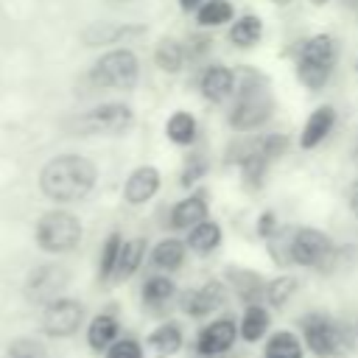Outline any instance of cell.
Masks as SVG:
<instances>
[{"instance_id":"cell-1","label":"cell","mask_w":358,"mask_h":358,"mask_svg":"<svg viewBox=\"0 0 358 358\" xmlns=\"http://www.w3.org/2000/svg\"><path fill=\"white\" fill-rule=\"evenodd\" d=\"M274 117V92L263 73L249 64L235 67V95L227 112V123L238 134H252Z\"/></svg>"},{"instance_id":"cell-2","label":"cell","mask_w":358,"mask_h":358,"mask_svg":"<svg viewBox=\"0 0 358 358\" xmlns=\"http://www.w3.org/2000/svg\"><path fill=\"white\" fill-rule=\"evenodd\" d=\"M98 182V168L84 154H56L39 171V190L56 204L84 201Z\"/></svg>"},{"instance_id":"cell-3","label":"cell","mask_w":358,"mask_h":358,"mask_svg":"<svg viewBox=\"0 0 358 358\" xmlns=\"http://www.w3.org/2000/svg\"><path fill=\"white\" fill-rule=\"evenodd\" d=\"M299 336L305 350L316 358H347L358 347L355 324L336 319L327 310H308L299 316Z\"/></svg>"},{"instance_id":"cell-4","label":"cell","mask_w":358,"mask_h":358,"mask_svg":"<svg viewBox=\"0 0 358 358\" xmlns=\"http://www.w3.org/2000/svg\"><path fill=\"white\" fill-rule=\"evenodd\" d=\"M338 64V39L330 34H313L299 45L296 53V81L310 90L319 92L327 87V81L333 78Z\"/></svg>"},{"instance_id":"cell-5","label":"cell","mask_w":358,"mask_h":358,"mask_svg":"<svg viewBox=\"0 0 358 358\" xmlns=\"http://www.w3.org/2000/svg\"><path fill=\"white\" fill-rule=\"evenodd\" d=\"M81 238H84V224L81 218L73 213V210H64V207H50L45 210L36 224H34V241H36V249L45 252V255H70L81 246Z\"/></svg>"},{"instance_id":"cell-6","label":"cell","mask_w":358,"mask_h":358,"mask_svg":"<svg viewBox=\"0 0 358 358\" xmlns=\"http://www.w3.org/2000/svg\"><path fill=\"white\" fill-rule=\"evenodd\" d=\"M347 249L338 246L324 229L316 227H296L294 243H291V260L299 268H310L319 274H333L344 266Z\"/></svg>"},{"instance_id":"cell-7","label":"cell","mask_w":358,"mask_h":358,"mask_svg":"<svg viewBox=\"0 0 358 358\" xmlns=\"http://www.w3.org/2000/svg\"><path fill=\"white\" fill-rule=\"evenodd\" d=\"M90 81L98 90L129 92L140 81V59L131 48H112L101 53L90 67Z\"/></svg>"},{"instance_id":"cell-8","label":"cell","mask_w":358,"mask_h":358,"mask_svg":"<svg viewBox=\"0 0 358 358\" xmlns=\"http://www.w3.org/2000/svg\"><path fill=\"white\" fill-rule=\"evenodd\" d=\"M73 274L64 263L59 260H48V263H39L34 266L25 280H22V299L28 305H36V308H45L48 302L64 296L67 285H70Z\"/></svg>"},{"instance_id":"cell-9","label":"cell","mask_w":358,"mask_h":358,"mask_svg":"<svg viewBox=\"0 0 358 358\" xmlns=\"http://www.w3.org/2000/svg\"><path fill=\"white\" fill-rule=\"evenodd\" d=\"M81 327H87V308L76 296H59L39 313V333L48 338H73Z\"/></svg>"},{"instance_id":"cell-10","label":"cell","mask_w":358,"mask_h":358,"mask_svg":"<svg viewBox=\"0 0 358 358\" xmlns=\"http://www.w3.org/2000/svg\"><path fill=\"white\" fill-rule=\"evenodd\" d=\"M229 302V288L224 277H210L196 288H185L176 296V308L187 319H210Z\"/></svg>"},{"instance_id":"cell-11","label":"cell","mask_w":358,"mask_h":358,"mask_svg":"<svg viewBox=\"0 0 358 358\" xmlns=\"http://www.w3.org/2000/svg\"><path fill=\"white\" fill-rule=\"evenodd\" d=\"M134 123V109L123 101H106L92 106L90 112H84L78 117V131L81 134H106V137H117L123 131H129Z\"/></svg>"},{"instance_id":"cell-12","label":"cell","mask_w":358,"mask_h":358,"mask_svg":"<svg viewBox=\"0 0 358 358\" xmlns=\"http://www.w3.org/2000/svg\"><path fill=\"white\" fill-rule=\"evenodd\" d=\"M238 338H241L238 319L232 313L213 316L207 324L199 327V333L193 338V352L196 355H229Z\"/></svg>"},{"instance_id":"cell-13","label":"cell","mask_w":358,"mask_h":358,"mask_svg":"<svg viewBox=\"0 0 358 358\" xmlns=\"http://www.w3.org/2000/svg\"><path fill=\"white\" fill-rule=\"evenodd\" d=\"M224 282L229 288V294L246 308V305H257L266 302V277L255 268L246 266H227L224 268Z\"/></svg>"},{"instance_id":"cell-14","label":"cell","mask_w":358,"mask_h":358,"mask_svg":"<svg viewBox=\"0 0 358 358\" xmlns=\"http://www.w3.org/2000/svg\"><path fill=\"white\" fill-rule=\"evenodd\" d=\"M176 296H179L176 280L171 274H165V271L148 274L143 280V285H140V305L151 316H165V310L176 302Z\"/></svg>"},{"instance_id":"cell-15","label":"cell","mask_w":358,"mask_h":358,"mask_svg":"<svg viewBox=\"0 0 358 358\" xmlns=\"http://www.w3.org/2000/svg\"><path fill=\"white\" fill-rule=\"evenodd\" d=\"M159 185L162 173L157 165H137L123 182V201L129 207H143L159 193Z\"/></svg>"},{"instance_id":"cell-16","label":"cell","mask_w":358,"mask_h":358,"mask_svg":"<svg viewBox=\"0 0 358 358\" xmlns=\"http://www.w3.org/2000/svg\"><path fill=\"white\" fill-rule=\"evenodd\" d=\"M199 92L207 103H224V101H232L235 95V70L221 64V62H213L201 70L199 76Z\"/></svg>"},{"instance_id":"cell-17","label":"cell","mask_w":358,"mask_h":358,"mask_svg":"<svg viewBox=\"0 0 358 358\" xmlns=\"http://www.w3.org/2000/svg\"><path fill=\"white\" fill-rule=\"evenodd\" d=\"M210 218V204H207V193L204 190H193L190 196L179 199L171 210H168V227L173 232H187L196 224Z\"/></svg>"},{"instance_id":"cell-18","label":"cell","mask_w":358,"mask_h":358,"mask_svg":"<svg viewBox=\"0 0 358 358\" xmlns=\"http://www.w3.org/2000/svg\"><path fill=\"white\" fill-rule=\"evenodd\" d=\"M336 120H338L336 106H333V103H319V106L308 115V120L302 123V131H299V148H302V151H313V148H319V145L333 134Z\"/></svg>"},{"instance_id":"cell-19","label":"cell","mask_w":358,"mask_h":358,"mask_svg":"<svg viewBox=\"0 0 358 358\" xmlns=\"http://www.w3.org/2000/svg\"><path fill=\"white\" fill-rule=\"evenodd\" d=\"M84 338H87V347H90L92 355H103L120 338V319H117V313L112 308L95 313L87 322V327H84Z\"/></svg>"},{"instance_id":"cell-20","label":"cell","mask_w":358,"mask_h":358,"mask_svg":"<svg viewBox=\"0 0 358 358\" xmlns=\"http://www.w3.org/2000/svg\"><path fill=\"white\" fill-rule=\"evenodd\" d=\"M185 347V327L176 319H162L148 336H145V350L151 358H173Z\"/></svg>"},{"instance_id":"cell-21","label":"cell","mask_w":358,"mask_h":358,"mask_svg":"<svg viewBox=\"0 0 358 358\" xmlns=\"http://www.w3.org/2000/svg\"><path fill=\"white\" fill-rule=\"evenodd\" d=\"M187 252H190V249H187L185 238L165 235V238H159V241L151 246V252H148V263H151L157 271L173 274V271H179V268L185 266Z\"/></svg>"},{"instance_id":"cell-22","label":"cell","mask_w":358,"mask_h":358,"mask_svg":"<svg viewBox=\"0 0 358 358\" xmlns=\"http://www.w3.org/2000/svg\"><path fill=\"white\" fill-rule=\"evenodd\" d=\"M145 255H148V238L137 235V238L123 241V246H120V257H117V266H115V274H112V282H115V285L129 282V280L143 268Z\"/></svg>"},{"instance_id":"cell-23","label":"cell","mask_w":358,"mask_h":358,"mask_svg":"<svg viewBox=\"0 0 358 358\" xmlns=\"http://www.w3.org/2000/svg\"><path fill=\"white\" fill-rule=\"evenodd\" d=\"M271 330V308L266 302H257V305H246L243 313L238 316V333H241V341L246 344H257L268 336Z\"/></svg>"},{"instance_id":"cell-24","label":"cell","mask_w":358,"mask_h":358,"mask_svg":"<svg viewBox=\"0 0 358 358\" xmlns=\"http://www.w3.org/2000/svg\"><path fill=\"white\" fill-rule=\"evenodd\" d=\"M185 243H187V249L193 255L210 257L224 243V229H221V224L215 218H207V221H201V224H196L193 229L185 232Z\"/></svg>"},{"instance_id":"cell-25","label":"cell","mask_w":358,"mask_h":358,"mask_svg":"<svg viewBox=\"0 0 358 358\" xmlns=\"http://www.w3.org/2000/svg\"><path fill=\"white\" fill-rule=\"evenodd\" d=\"M260 358H305V341L294 330H274L266 336Z\"/></svg>"},{"instance_id":"cell-26","label":"cell","mask_w":358,"mask_h":358,"mask_svg":"<svg viewBox=\"0 0 358 358\" xmlns=\"http://www.w3.org/2000/svg\"><path fill=\"white\" fill-rule=\"evenodd\" d=\"M137 34H143V28H129L115 22H90L81 31V39L87 48H101V45H117L120 39L126 42V36H137Z\"/></svg>"},{"instance_id":"cell-27","label":"cell","mask_w":358,"mask_h":358,"mask_svg":"<svg viewBox=\"0 0 358 358\" xmlns=\"http://www.w3.org/2000/svg\"><path fill=\"white\" fill-rule=\"evenodd\" d=\"M165 137L179 148H190L199 143V120L187 109H176L165 120Z\"/></svg>"},{"instance_id":"cell-28","label":"cell","mask_w":358,"mask_h":358,"mask_svg":"<svg viewBox=\"0 0 358 358\" xmlns=\"http://www.w3.org/2000/svg\"><path fill=\"white\" fill-rule=\"evenodd\" d=\"M227 39L241 48V50H249L255 48L260 39H263V20L257 14H241L229 22V31H227Z\"/></svg>"},{"instance_id":"cell-29","label":"cell","mask_w":358,"mask_h":358,"mask_svg":"<svg viewBox=\"0 0 358 358\" xmlns=\"http://www.w3.org/2000/svg\"><path fill=\"white\" fill-rule=\"evenodd\" d=\"M185 59H187L185 42H179V39H173V36L157 39V45H154V64H157L162 73H168V76L182 73Z\"/></svg>"},{"instance_id":"cell-30","label":"cell","mask_w":358,"mask_h":358,"mask_svg":"<svg viewBox=\"0 0 358 358\" xmlns=\"http://www.w3.org/2000/svg\"><path fill=\"white\" fill-rule=\"evenodd\" d=\"M207 173H210V154H207V148L204 145H190L185 159H182V168H179V185L185 190H190Z\"/></svg>"},{"instance_id":"cell-31","label":"cell","mask_w":358,"mask_h":358,"mask_svg":"<svg viewBox=\"0 0 358 358\" xmlns=\"http://www.w3.org/2000/svg\"><path fill=\"white\" fill-rule=\"evenodd\" d=\"M294 232H296L294 224H280V229H277L268 241H263V243H266V255H268V260H271L277 268H291V266H294V260H291Z\"/></svg>"},{"instance_id":"cell-32","label":"cell","mask_w":358,"mask_h":358,"mask_svg":"<svg viewBox=\"0 0 358 358\" xmlns=\"http://www.w3.org/2000/svg\"><path fill=\"white\" fill-rule=\"evenodd\" d=\"M296 291H299V277L282 271L266 282V305L274 310H282L296 296Z\"/></svg>"},{"instance_id":"cell-33","label":"cell","mask_w":358,"mask_h":358,"mask_svg":"<svg viewBox=\"0 0 358 358\" xmlns=\"http://www.w3.org/2000/svg\"><path fill=\"white\" fill-rule=\"evenodd\" d=\"M120 246H123V235L117 229L103 238V243L98 249V268H95L98 282H112V274H115V266L120 257Z\"/></svg>"},{"instance_id":"cell-34","label":"cell","mask_w":358,"mask_h":358,"mask_svg":"<svg viewBox=\"0 0 358 358\" xmlns=\"http://www.w3.org/2000/svg\"><path fill=\"white\" fill-rule=\"evenodd\" d=\"M235 20V6L229 0H204L196 11V22L199 28H221V25H229Z\"/></svg>"},{"instance_id":"cell-35","label":"cell","mask_w":358,"mask_h":358,"mask_svg":"<svg viewBox=\"0 0 358 358\" xmlns=\"http://www.w3.org/2000/svg\"><path fill=\"white\" fill-rule=\"evenodd\" d=\"M3 358H48V350L34 336H17V338H11L6 344Z\"/></svg>"},{"instance_id":"cell-36","label":"cell","mask_w":358,"mask_h":358,"mask_svg":"<svg viewBox=\"0 0 358 358\" xmlns=\"http://www.w3.org/2000/svg\"><path fill=\"white\" fill-rule=\"evenodd\" d=\"M101 358H145V344L137 336H120Z\"/></svg>"},{"instance_id":"cell-37","label":"cell","mask_w":358,"mask_h":358,"mask_svg":"<svg viewBox=\"0 0 358 358\" xmlns=\"http://www.w3.org/2000/svg\"><path fill=\"white\" fill-rule=\"evenodd\" d=\"M210 50H213V36H207V34H190L185 39V53H187L190 62L204 59Z\"/></svg>"},{"instance_id":"cell-38","label":"cell","mask_w":358,"mask_h":358,"mask_svg":"<svg viewBox=\"0 0 358 358\" xmlns=\"http://www.w3.org/2000/svg\"><path fill=\"white\" fill-rule=\"evenodd\" d=\"M277 229H280V218H277V213H274V210H263V213L257 215V221H255V235H257L260 241H268Z\"/></svg>"},{"instance_id":"cell-39","label":"cell","mask_w":358,"mask_h":358,"mask_svg":"<svg viewBox=\"0 0 358 358\" xmlns=\"http://www.w3.org/2000/svg\"><path fill=\"white\" fill-rule=\"evenodd\" d=\"M347 204H350V213L358 221V179H352V185L347 187Z\"/></svg>"},{"instance_id":"cell-40","label":"cell","mask_w":358,"mask_h":358,"mask_svg":"<svg viewBox=\"0 0 358 358\" xmlns=\"http://www.w3.org/2000/svg\"><path fill=\"white\" fill-rule=\"evenodd\" d=\"M176 3H179V11H182V14H196L204 0H176Z\"/></svg>"},{"instance_id":"cell-41","label":"cell","mask_w":358,"mask_h":358,"mask_svg":"<svg viewBox=\"0 0 358 358\" xmlns=\"http://www.w3.org/2000/svg\"><path fill=\"white\" fill-rule=\"evenodd\" d=\"M271 3H274V6H280V8H285V6H291L294 0H271Z\"/></svg>"},{"instance_id":"cell-42","label":"cell","mask_w":358,"mask_h":358,"mask_svg":"<svg viewBox=\"0 0 358 358\" xmlns=\"http://www.w3.org/2000/svg\"><path fill=\"white\" fill-rule=\"evenodd\" d=\"M327 3H330V0H310V6H316V8H319V6H327Z\"/></svg>"},{"instance_id":"cell-43","label":"cell","mask_w":358,"mask_h":358,"mask_svg":"<svg viewBox=\"0 0 358 358\" xmlns=\"http://www.w3.org/2000/svg\"><path fill=\"white\" fill-rule=\"evenodd\" d=\"M344 6H350V8H358V0H344Z\"/></svg>"},{"instance_id":"cell-44","label":"cell","mask_w":358,"mask_h":358,"mask_svg":"<svg viewBox=\"0 0 358 358\" xmlns=\"http://www.w3.org/2000/svg\"><path fill=\"white\" fill-rule=\"evenodd\" d=\"M196 358H227V355H196Z\"/></svg>"},{"instance_id":"cell-45","label":"cell","mask_w":358,"mask_h":358,"mask_svg":"<svg viewBox=\"0 0 358 358\" xmlns=\"http://www.w3.org/2000/svg\"><path fill=\"white\" fill-rule=\"evenodd\" d=\"M352 70H355V73H358V56H355V59H352Z\"/></svg>"},{"instance_id":"cell-46","label":"cell","mask_w":358,"mask_h":358,"mask_svg":"<svg viewBox=\"0 0 358 358\" xmlns=\"http://www.w3.org/2000/svg\"><path fill=\"white\" fill-rule=\"evenodd\" d=\"M355 157H358V134H355Z\"/></svg>"},{"instance_id":"cell-47","label":"cell","mask_w":358,"mask_h":358,"mask_svg":"<svg viewBox=\"0 0 358 358\" xmlns=\"http://www.w3.org/2000/svg\"><path fill=\"white\" fill-rule=\"evenodd\" d=\"M109 3H129V0H109Z\"/></svg>"},{"instance_id":"cell-48","label":"cell","mask_w":358,"mask_h":358,"mask_svg":"<svg viewBox=\"0 0 358 358\" xmlns=\"http://www.w3.org/2000/svg\"><path fill=\"white\" fill-rule=\"evenodd\" d=\"M355 336H358V322H355Z\"/></svg>"}]
</instances>
